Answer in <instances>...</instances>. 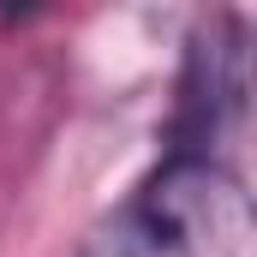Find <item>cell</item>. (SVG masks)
Here are the masks:
<instances>
[{"label": "cell", "mask_w": 257, "mask_h": 257, "mask_svg": "<svg viewBox=\"0 0 257 257\" xmlns=\"http://www.w3.org/2000/svg\"><path fill=\"white\" fill-rule=\"evenodd\" d=\"M78 257H251V192L221 156L168 150L84 233Z\"/></svg>", "instance_id": "1"}, {"label": "cell", "mask_w": 257, "mask_h": 257, "mask_svg": "<svg viewBox=\"0 0 257 257\" xmlns=\"http://www.w3.org/2000/svg\"><path fill=\"white\" fill-rule=\"evenodd\" d=\"M251 96V60H245V18L239 12H215L209 24H197L186 72H180V102H174V132L168 150H197V156H221V132L239 126Z\"/></svg>", "instance_id": "2"}]
</instances>
